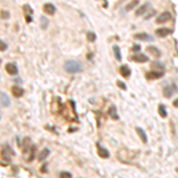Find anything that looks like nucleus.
Instances as JSON below:
<instances>
[{
    "label": "nucleus",
    "instance_id": "obj_1",
    "mask_svg": "<svg viewBox=\"0 0 178 178\" xmlns=\"http://www.w3.org/2000/svg\"><path fill=\"white\" fill-rule=\"evenodd\" d=\"M64 69H65L67 73L75 74V73H80V71L82 70V65L76 61H68L64 64Z\"/></svg>",
    "mask_w": 178,
    "mask_h": 178
},
{
    "label": "nucleus",
    "instance_id": "obj_2",
    "mask_svg": "<svg viewBox=\"0 0 178 178\" xmlns=\"http://www.w3.org/2000/svg\"><path fill=\"white\" fill-rule=\"evenodd\" d=\"M130 60L133 61V62H137V63H145V62L149 61V57L146 55H144V53L138 52V53H134L133 56H131Z\"/></svg>",
    "mask_w": 178,
    "mask_h": 178
},
{
    "label": "nucleus",
    "instance_id": "obj_3",
    "mask_svg": "<svg viewBox=\"0 0 178 178\" xmlns=\"http://www.w3.org/2000/svg\"><path fill=\"white\" fill-rule=\"evenodd\" d=\"M170 19H171V13L167 12V11H165V12H163L162 14L158 15V18L156 19V22H157L158 24H164V23L169 22Z\"/></svg>",
    "mask_w": 178,
    "mask_h": 178
},
{
    "label": "nucleus",
    "instance_id": "obj_4",
    "mask_svg": "<svg viewBox=\"0 0 178 178\" xmlns=\"http://www.w3.org/2000/svg\"><path fill=\"white\" fill-rule=\"evenodd\" d=\"M176 90H177V87L174 84H170V85H167V87L164 88L163 94H164L165 97H171L176 93Z\"/></svg>",
    "mask_w": 178,
    "mask_h": 178
},
{
    "label": "nucleus",
    "instance_id": "obj_5",
    "mask_svg": "<svg viewBox=\"0 0 178 178\" xmlns=\"http://www.w3.org/2000/svg\"><path fill=\"white\" fill-rule=\"evenodd\" d=\"M172 33V30L171 29H167V27H160V29H157L156 30V34L158 36V37H166V36L171 34Z\"/></svg>",
    "mask_w": 178,
    "mask_h": 178
},
{
    "label": "nucleus",
    "instance_id": "obj_6",
    "mask_svg": "<svg viewBox=\"0 0 178 178\" xmlns=\"http://www.w3.org/2000/svg\"><path fill=\"white\" fill-rule=\"evenodd\" d=\"M11 104L10 97L7 96V94H5L4 92H0V106L1 107H8Z\"/></svg>",
    "mask_w": 178,
    "mask_h": 178
},
{
    "label": "nucleus",
    "instance_id": "obj_7",
    "mask_svg": "<svg viewBox=\"0 0 178 178\" xmlns=\"http://www.w3.org/2000/svg\"><path fill=\"white\" fill-rule=\"evenodd\" d=\"M43 11H44L46 14L52 15V14H55V12H56V7H55V5H52V4H50V3H46V4H44V6H43Z\"/></svg>",
    "mask_w": 178,
    "mask_h": 178
},
{
    "label": "nucleus",
    "instance_id": "obj_8",
    "mask_svg": "<svg viewBox=\"0 0 178 178\" xmlns=\"http://www.w3.org/2000/svg\"><path fill=\"white\" fill-rule=\"evenodd\" d=\"M5 69H6V71L10 75H17L18 74V68H17V65L14 63H7Z\"/></svg>",
    "mask_w": 178,
    "mask_h": 178
},
{
    "label": "nucleus",
    "instance_id": "obj_9",
    "mask_svg": "<svg viewBox=\"0 0 178 178\" xmlns=\"http://www.w3.org/2000/svg\"><path fill=\"white\" fill-rule=\"evenodd\" d=\"M134 38H135V39H140V41H153V37H151L150 34H147V33H145V32H141V33L134 34Z\"/></svg>",
    "mask_w": 178,
    "mask_h": 178
},
{
    "label": "nucleus",
    "instance_id": "obj_10",
    "mask_svg": "<svg viewBox=\"0 0 178 178\" xmlns=\"http://www.w3.org/2000/svg\"><path fill=\"white\" fill-rule=\"evenodd\" d=\"M164 76V71H162V70H158V71H151V73H149L147 75H146V77L147 78H150V80H153V78H159V77H163Z\"/></svg>",
    "mask_w": 178,
    "mask_h": 178
},
{
    "label": "nucleus",
    "instance_id": "obj_11",
    "mask_svg": "<svg viewBox=\"0 0 178 178\" xmlns=\"http://www.w3.org/2000/svg\"><path fill=\"white\" fill-rule=\"evenodd\" d=\"M12 94L15 96V97H22L24 95V89H22L20 87H17V85H13L12 87Z\"/></svg>",
    "mask_w": 178,
    "mask_h": 178
},
{
    "label": "nucleus",
    "instance_id": "obj_12",
    "mask_svg": "<svg viewBox=\"0 0 178 178\" xmlns=\"http://www.w3.org/2000/svg\"><path fill=\"white\" fill-rule=\"evenodd\" d=\"M97 153H99V156L102 157V158H108V157H109V152L107 151L103 146H101L100 144H97Z\"/></svg>",
    "mask_w": 178,
    "mask_h": 178
},
{
    "label": "nucleus",
    "instance_id": "obj_13",
    "mask_svg": "<svg viewBox=\"0 0 178 178\" xmlns=\"http://www.w3.org/2000/svg\"><path fill=\"white\" fill-rule=\"evenodd\" d=\"M149 6H150V4L149 3H145L144 5H141L137 11H135V15L137 17H140V15H142L146 11H147V8H149Z\"/></svg>",
    "mask_w": 178,
    "mask_h": 178
},
{
    "label": "nucleus",
    "instance_id": "obj_14",
    "mask_svg": "<svg viewBox=\"0 0 178 178\" xmlns=\"http://www.w3.org/2000/svg\"><path fill=\"white\" fill-rule=\"evenodd\" d=\"M152 56H154V57H159L160 55H162V52H160V50L158 49V48H156V46H147V49H146Z\"/></svg>",
    "mask_w": 178,
    "mask_h": 178
},
{
    "label": "nucleus",
    "instance_id": "obj_15",
    "mask_svg": "<svg viewBox=\"0 0 178 178\" xmlns=\"http://www.w3.org/2000/svg\"><path fill=\"white\" fill-rule=\"evenodd\" d=\"M120 74L123 77H130V75H131V69L127 65H121L120 67Z\"/></svg>",
    "mask_w": 178,
    "mask_h": 178
},
{
    "label": "nucleus",
    "instance_id": "obj_16",
    "mask_svg": "<svg viewBox=\"0 0 178 178\" xmlns=\"http://www.w3.org/2000/svg\"><path fill=\"white\" fill-rule=\"evenodd\" d=\"M137 130V133H138V135L140 137V139L142 140V142H147V135H146V133H145V131L142 130V128H140V127H137L135 128Z\"/></svg>",
    "mask_w": 178,
    "mask_h": 178
},
{
    "label": "nucleus",
    "instance_id": "obj_17",
    "mask_svg": "<svg viewBox=\"0 0 178 178\" xmlns=\"http://www.w3.org/2000/svg\"><path fill=\"white\" fill-rule=\"evenodd\" d=\"M49 154H50V150H49V149H44V150L38 154V160H39V162H43V160H44Z\"/></svg>",
    "mask_w": 178,
    "mask_h": 178
},
{
    "label": "nucleus",
    "instance_id": "obj_18",
    "mask_svg": "<svg viewBox=\"0 0 178 178\" xmlns=\"http://www.w3.org/2000/svg\"><path fill=\"white\" fill-rule=\"evenodd\" d=\"M113 51H114V56H115L116 61H121V53H120V49H119V46L114 45V46H113Z\"/></svg>",
    "mask_w": 178,
    "mask_h": 178
},
{
    "label": "nucleus",
    "instance_id": "obj_19",
    "mask_svg": "<svg viewBox=\"0 0 178 178\" xmlns=\"http://www.w3.org/2000/svg\"><path fill=\"white\" fill-rule=\"evenodd\" d=\"M138 5H139V0H132V1L126 6V11H131V10H133Z\"/></svg>",
    "mask_w": 178,
    "mask_h": 178
},
{
    "label": "nucleus",
    "instance_id": "obj_20",
    "mask_svg": "<svg viewBox=\"0 0 178 178\" xmlns=\"http://www.w3.org/2000/svg\"><path fill=\"white\" fill-rule=\"evenodd\" d=\"M109 115L113 118V119H115V120H118L119 119V115L116 114V108L114 106H112L111 108H109Z\"/></svg>",
    "mask_w": 178,
    "mask_h": 178
},
{
    "label": "nucleus",
    "instance_id": "obj_21",
    "mask_svg": "<svg viewBox=\"0 0 178 178\" xmlns=\"http://www.w3.org/2000/svg\"><path fill=\"white\" fill-rule=\"evenodd\" d=\"M158 112H159L160 116H163V118H166L167 113H166V111H165V107H164L163 104H159V107H158Z\"/></svg>",
    "mask_w": 178,
    "mask_h": 178
},
{
    "label": "nucleus",
    "instance_id": "obj_22",
    "mask_svg": "<svg viewBox=\"0 0 178 178\" xmlns=\"http://www.w3.org/2000/svg\"><path fill=\"white\" fill-rule=\"evenodd\" d=\"M151 67H152V69H158V70L164 71V65L162 63H159V62H153L151 64Z\"/></svg>",
    "mask_w": 178,
    "mask_h": 178
},
{
    "label": "nucleus",
    "instance_id": "obj_23",
    "mask_svg": "<svg viewBox=\"0 0 178 178\" xmlns=\"http://www.w3.org/2000/svg\"><path fill=\"white\" fill-rule=\"evenodd\" d=\"M48 24H49V20L46 19V18L45 17H41V27L43 30H45V29H48Z\"/></svg>",
    "mask_w": 178,
    "mask_h": 178
},
{
    "label": "nucleus",
    "instance_id": "obj_24",
    "mask_svg": "<svg viewBox=\"0 0 178 178\" xmlns=\"http://www.w3.org/2000/svg\"><path fill=\"white\" fill-rule=\"evenodd\" d=\"M87 38H88L89 42H94V41L96 39V36H95L94 32H88V33H87Z\"/></svg>",
    "mask_w": 178,
    "mask_h": 178
},
{
    "label": "nucleus",
    "instance_id": "obj_25",
    "mask_svg": "<svg viewBox=\"0 0 178 178\" xmlns=\"http://www.w3.org/2000/svg\"><path fill=\"white\" fill-rule=\"evenodd\" d=\"M0 17H1L3 19H7V18H10V13L6 11H1L0 12Z\"/></svg>",
    "mask_w": 178,
    "mask_h": 178
},
{
    "label": "nucleus",
    "instance_id": "obj_26",
    "mask_svg": "<svg viewBox=\"0 0 178 178\" xmlns=\"http://www.w3.org/2000/svg\"><path fill=\"white\" fill-rule=\"evenodd\" d=\"M7 49V44L4 41H0V51H5Z\"/></svg>",
    "mask_w": 178,
    "mask_h": 178
},
{
    "label": "nucleus",
    "instance_id": "obj_27",
    "mask_svg": "<svg viewBox=\"0 0 178 178\" xmlns=\"http://www.w3.org/2000/svg\"><path fill=\"white\" fill-rule=\"evenodd\" d=\"M60 176H61V177H73V174H71L70 172H67V171H62V172L60 173Z\"/></svg>",
    "mask_w": 178,
    "mask_h": 178
},
{
    "label": "nucleus",
    "instance_id": "obj_28",
    "mask_svg": "<svg viewBox=\"0 0 178 178\" xmlns=\"http://www.w3.org/2000/svg\"><path fill=\"white\" fill-rule=\"evenodd\" d=\"M118 85H119V87H121L122 89H126V85H125L123 83H121L120 81H118Z\"/></svg>",
    "mask_w": 178,
    "mask_h": 178
},
{
    "label": "nucleus",
    "instance_id": "obj_29",
    "mask_svg": "<svg viewBox=\"0 0 178 178\" xmlns=\"http://www.w3.org/2000/svg\"><path fill=\"white\" fill-rule=\"evenodd\" d=\"M154 13H156V12H154V11H152L151 13H149V15H146V17H145V19H149V18H151V17H152V14H154Z\"/></svg>",
    "mask_w": 178,
    "mask_h": 178
},
{
    "label": "nucleus",
    "instance_id": "obj_30",
    "mask_svg": "<svg viewBox=\"0 0 178 178\" xmlns=\"http://www.w3.org/2000/svg\"><path fill=\"white\" fill-rule=\"evenodd\" d=\"M173 106H174V107H178V99H176V100L173 101Z\"/></svg>",
    "mask_w": 178,
    "mask_h": 178
},
{
    "label": "nucleus",
    "instance_id": "obj_31",
    "mask_svg": "<svg viewBox=\"0 0 178 178\" xmlns=\"http://www.w3.org/2000/svg\"><path fill=\"white\" fill-rule=\"evenodd\" d=\"M0 63H1V60H0Z\"/></svg>",
    "mask_w": 178,
    "mask_h": 178
}]
</instances>
